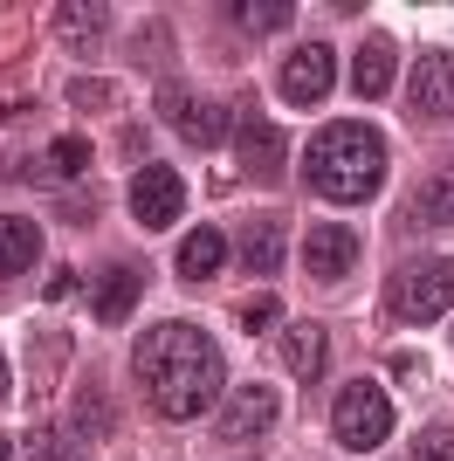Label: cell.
Segmentation results:
<instances>
[{
    "mask_svg": "<svg viewBox=\"0 0 454 461\" xmlns=\"http://www.w3.org/2000/svg\"><path fill=\"white\" fill-rule=\"evenodd\" d=\"M241 269L248 276H276L283 269V221L276 213H255L241 228Z\"/></svg>",
    "mask_w": 454,
    "mask_h": 461,
    "instance_id": "cell-13",
    "label": "cell"
},
{
    "mask_svg": "<svg viewBox=\"0 0 454 461\" xmlns=\"http://www.w3.org/2000/svg\"><path fill=\"white\" fill-rule=\"evenodd\" d=\"M406 461H454V427H420V441Z\"/></svg>",
    "mask_w": 454,
    "mask_h": 461,
    "instance_id": "cell-23",
    "label": "cell"
},
{
    "mask_svg": "<svg viewBox=\"0 0 454 461\" xmlns=\"http://www.w3.org/2000/svg\"><path fill=\"white\" fill-rule=\"evenodd\" d=\"M338 83V56L323 49V41H303L296 56L283 62V104H296V111H310V104H323V90Z\"/></svg>",
    "mask_w": 454,
    "mask_h": 461,
    "instance_id": "cell-7",
    "label": "cell"
},
{
    "mask_svg": "<svg viewBox=\"0 0 454 461\" xmlns=\"http://www.w3.org/2000/svg\"><path fill=\"white\" fill-rule=\"evenodd\" d=\"M323 345H331V338H323V324H289L283 330V366H289V379H317L323 372Z\"/></svg>",
    "mask_w": 454,
    "mask_h": 461,
    "instance_id": "cell-14",
    "label": "cell"
},
{
    "mask_svg": "<svg viewBox=\"0 0 454 461\" xmlns=\"http://www.w3.org/2000/svg\"><path fill=\"white\" fill-rule=\"evenodd\" d=\"M283 400H276V385H234L221 400V434L227 441H262L268 427H276Z\"/></svg>",
    "mask_w": 454,
    "mask_h": 461,
    "instance_id": "cell-8",
    "label": "cell"
},
{
    "mask_svg": "<svg viewBox=\"0 0 454 461\" xmlns=\"http://www.w3.org/2000/svg\"><path fill=\"white\" fill-rule=\"evenodd\" d=\"M90 166V138H56L49 145V173H83Z\"/></svg>",
    "mask_w": 454,
    "mask_h": 461,
    "instance_id": "cell-22",
    "label": "cell"
},
{
    "mask_svg": "<svg viewBox=\"0 0 454 461\" xmlns=\"http://www.w3.org/2000/svg\"><path fill=\"white\" fill-rule=\"evenodd\" d=\"M0 461H7V434H0Z\"/></svg>",
    "mask_w": 454,
    "mask_h": 461,
    "instance_id": "cell-28",
    "label": "cell"
},
{
    "mask_svg": "<svg viewBox=\"0 0 454 461\" xmlns=\"http://www.w3.org/2000/svg\"><path fill=\"white\" fill-rule=\"evenodd\" d=\"M179 207H186V179L172 166H138V179H132V221L138 228H172Z\"/></svg>",
    "mask_w": 454,
    "mask_h": 461,
    "instance_id": "cell-6",
    "label": "cell"
},
{
    "mask_svg": "<svg viewBox=\"0 0 454 461\" xmlns=\"http://www.w3.org/2000/svg\"><path fill=\"white\" fill-rule=\"evenodd\" d=\"M420 228H440V221H454V173L427 179V193H420V207H413Z\"/></svg>",
    "mask_w": 454,
    "mask_h": 461,
    "instance_id": "cell-19",
    "label": "cell"
},
{
    "mask_svg": "<svg viewBox=\"0 0 454 461\" xmlns=\"http://www.w3.org/2000/svg\"><path fill=\"white\" fill-rule=\"evenodd\" d=\"M132 372H138V385H145L151 413H166V420L213 413L221 379H227L221 345H213L200 324H151L132 345Z\"/></svg>",
    "mask_w": 454,
    "mask_h": 461,
    "instance_id": "cell-1",
    "label": "cell"
},
{
    "mask_svg": "<svg viewBox=\"0 0 454 461\" xmlns=\"http://www.w3.org/2000/svg\"><path fill=\"white\" fill-rule=\"evenodd\" d=\"M448 303H454V262L448 255H413L386 283V310H393L399 324H434Z\"/></svg>",
    "mask_w": 454,
    "mask_h": 461,
    "instance_id": "cell-3",
    "label": "cell"
},
{
    "mask_svg": "<svg viewBox=\"0 0 454 461\" xmlns=\"http://www.w3.org/2000/svg\"><path fill=\"white\" fill-rule=\"evenodd\" d=\"M41 262V228L21 213H0V283H14Z\"/></svg>",
    "mask_w": 454,
    "mask_h": 461,
    "instance_id": "cell-12",
    "label": "cell"
},
{
    "mask_svg": "<svg viewBox=\"0 0 454 461\" xmlns=\"http://www.w3.org/2000/svg\"><path fill=\"white\" fill-rule=\"evenodd\" d=\"M227 21H241V28H289V0H234Z\"/></svg>",
    "mask_w": 454,
    "mask_h": 461,
    "instance_id": "cell-20",
    "label": "cell"
},
{
    "mask_svg": "<svg viewBox=\"0 0 454 461\" xmlns=\"http://www.w3.org/2000/svg\"><path fill=\"white\" fill-rule=\"evenodd\" d=\"M241 158H248L255 179H283V145H276V131L255 111H248V131H241Z\"/></svg>",
    "mask_w": 454,
    "mask_h": 461,
    "instance_id": "cell-17",
    "label": "cell"
},
{
    "mask_svg": "<svg viewBox=\"0 0 454 461\" xmlns=\"http://www.w3.org/2000/svg\"><path fill=\"white\" fill-rule=\"evenodd\" d=\"M69 296H76V276L56 269V276H49V303H69Z\"/></svg>",
    "mask_w": 454,
    "mask_h": 461,
    "instance_id": "cell-26",
    "label": "cell"
},
{
    "mask_svg": "<svg viewBox=\"0 0 454 461\" xmlns=\"http://www.w3.org/2000/svg\"><path fill=\"white\" fill-rule=\"evenodd\" d=\"M406 96H413L420 117H454V56H448V49H427V56L413 62Z\"/></svg>",
    "mask_w": 454,
    "mask_h": 461,
    "instance_id": "cell-9",
    "label": "cell"
},
{
    "mask_svg": "<svg viewBox=\"0 0 454 461\" xmlns=\"http://www.w3.org/2000/svg\"><path fill=\"white\" fill-rule=\"evenodd\" d=\"M351 90H359V96H386V90H393V41H386V35H372L359 49V62H351Z\"/></svg>",
    "mask_w": 454,
    "mask_h": 461,
    "instance_id": "cell-15",
    "label": "cell"
},
{
    "mask_svg": "<svg viewBox=\"0 0 454 461\" xmlns=\"http://www.w3.org/2000/svg\"><path fill=\"white\" fill-rule=\"evenodd\" d=\"M138 289H145V276L132 269V262H124V269H96V296H90V310L96 317H104V324H124V317H132L138 310Z\"/></svg>",
    "mask_w": 454,
    "mask_h": 461,
    "instance_id": "cell-11",
    "label": "cell"
},
{
    "mask_svg": "<svg viewBox=\"0 0 454 461\" xmlns=\"http://www.w3.org/2000/svg\"><path fill=\"white\" fill-rule=\"evenodd\" d=\"M159 117H172L179 138L200 145V152H221L227 145V104H213V96H193V90H179V83H159Z\"/></svg>",
    "mask_w": 454,
    "mask_h": 461,
    "instance_id": "cell-5",
    "label": "cell"
},
{
    "mask_svg": "<svg viewBox=\"0 0 454 461\" xmlns=\"http://www.w3.org/2000/svg\"><path fill=\"white\" fill-rule=\"evenodd\" d=\"M28 461H76V434H62V427H35V434H28Z\"/></svg>",
    "mask_w": 454,
    "mask_h": 461,
    "instance_id": "cell-21",
    "label": "cell"
},
{
    "mask_svg": "<svg viewBox=\"0 0 454 461\" xmlns=\"http://www.w3.org/2000/svg\"><path fill=\"white\" fill-rule=\"evenodd\" d=\"M0 393H7V358H0Z\"/></svg>",
    "mask_w": 454,
    "mask_h": 461,
    "instance_id": "cell-27",
    "label": "cell"
},
{
    "mask_svg": "<svg viewBox=\"0 0 454 461\" xmlns=\"http://www.w3.org/2000/svg\"><path fill=\"white\" fill-rule=\"evenodd\" d=\"M331 427H338V447H351V455L386 447V434H393V400H386V385L351 379L338 393V406H331Z\"/></svg>",
    "mask_w": 454,
    "mask_h": 461,
    "instance_id": "cell-4",
    "label": "cell"
},
{
    "mask_svg": "<svg viewBox=\"0 0 454 461\" xmlns=\"http://www.w3.org/2000/svg\"><path fill=\"white\" fill-rule=\"evenodd\" d=\"M221 262H227V241L213 228H193L186 241H179V276L186 283H207V276H221Z\"/></svg>",
    "mask_w": 454,
    "mask_h": 461,
    "instance_id": "cell-16",
    "label": "cell"
},
{
    "mask_svg": "<svg viewBox=\"0 0 454 461\" xmlns=\"http://www.w3.org/2000/svg\"><path fill=\"white\" fill-rule=\"evenodd\" d=\"M145 145H151L145 124H124V131H117V152H124V158H145Z\"/></svg>",
    "mask_w": 454,
    "mask_h": 461,
    "instance_id": "cell-25",
    "label": "cell"
},
{
    "mask_svg": "<svg viewBox=\"0 0 454 461\" xmlns=\"http://www.w3.org/2000/svg\"><path fill=\"white\" fill-rule=\"evenodd\" d=\"M56 28H62V41H83V49H90V41L111 28V7H104V0H90V7H56Z\"/></svg>",
    "mask_w": 454,
    "mask_h": 461,
    "instance_id": "cell-18",
    "label": "cell"
},
{
    "mask_svg": "<svg viewBox=\"0 0 454 461\" xmlns=\"http://www.w3.org/2000/svg\"><path fill=\"white\" fill-rule=\"evenodd\" d=\"M276 317H283V303H276V296H248V303H241V330H255V338H262V330H276Z\"/></svg>",
    "mask_w": 454,
    "mask_h": 461,
    "instance_id": "cell-24",
    "label": "cell"
},
{
    "mask_svg": "<svg viewBox=\"0 0 454 461\" xmlns=\"http://www.w3.org/2000/svg\"><path fill=\"white\" fill-rule=\"evenodd\" d=\"M303 179L317 200H338V207H359L372 200L378 179H386V138L359 117H344V124H323L310 138V152H303Z\"/></svg>",
    "mask_w": 454,
    "mask_h": 461,
    "instance_id": "cell-2",
    "label": "cell"
},
{
    "mask_svg": "<svg viewBox=\"0 0 454 461\" xmlns=\"http://www.w3.org/2000/svg\"><path fill=\"white\" fill-rule=\"evenodd\" d=\"M351 262H359V234H344V228H310V241H303V269L317 276V283L351 276Z\"/></svg>",
    "mask_w": 454,
    "mask_h": 461,
    "instance_id": "cell-10",
    "label": "cell"
}]
</instances>
